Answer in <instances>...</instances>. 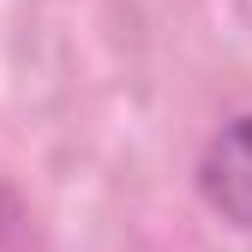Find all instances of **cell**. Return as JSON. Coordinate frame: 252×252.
<instances>
[{"label":"cell","mask_w":252,"mask_h":252,"mask_svg":"<svg viewBox=\"0 0 252 252\" xmlns=\"http://www.w3.org/2000/svg\"><path fill=\"white\" fill-rule=\"evenodd\" d=\"M198 198L222 222L252 234V114H234L210 132L198 156Z\"/></svg>","instance_id":"6da1fadb"}]
</instances>
